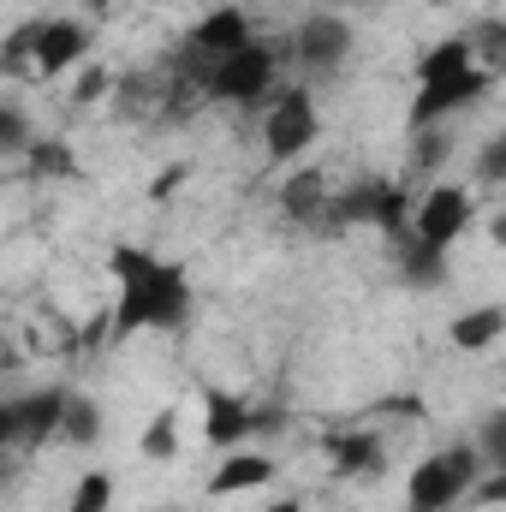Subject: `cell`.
Wrapping results in <instances>:
<instances>
[{
  "label": "cell",
  "instance_id": "cell-6",
  "mask_svg": "<svg viewBox=\"0 0 506 512\" xmlns=\"http://www.w3.org/2000/svg\"><path fill=\"white\" fill-rule=\"evenodd\" d=\"M66 399H72V387H36V393L0 399V447L6 453H42L48 441H60Z\"/></svg>",
  "mask_w": 506,
  "mask_h": 512
},
{
  "label": "cell",
  "instance_id": "cell-36",
  "mask_svg": "<svg viewBox=\"0 0 506 512\" xmlns=\"http://www.w3.org/2000/svg\"><path fill=\"white\" fill-rule=\"evenodd\" d=\"M161 512H173V507H161Z\"/></svg>",
  "mask_w": 506,
  "mask_h": 512
},
{
  "label": "cell",
  "instance_id": "cell-27",
  "mask_svg": "<svg viewBox=\"0 0 506 512\" xmlns=\"http://www.w3.org/2000/svg\"><path fill=\"white\" fill-rule=\"evenodd\" d=\"M108 507H114V471H84V477L72 483L66 512H108Z\"/></svg>",
  "mask_w": 506,
  "mask_h": 512
},
{
  "label": "cell",
  "instance_id": "cell-11",
  "mask_svg": "<svg viewBox=\"0 0 506 512\" xmlns=\"http://www.w3.org/2000/svg\"><path fill=\"white\" fill-rule=\"evenodd\" d=\"M203 441L215 453H239L256 441V399L233 387H203Z\"/></svg>",
  "mask_w": 506,
  "mask_h": 512
},
{
  "label": "cell",
  "instance_id": "cell-12",
  "mask_svg": "<svg viewBox=\"0 0 506 512\" xmlns=\"http://www.w3.org/2000/svg\"><path fill=\"white\" fill-rule=\"evenodd\" d=\"M191 48H203L209 60H227V54H239V48H251L256 42V18L239 6V0H221V6H209L197 24H191V36H185Z\"/></svg>",
  "mask_w": 506,
  "mask_h": 512
},
{
  "label": "cell",
  "instance_id": "cell-19",
  "mask_svg": "<svg viewBox=\"0 0 506 512\" xmlns=\"http://www.w3.org/2000/svg\"><path fill=\"white\" fill-rule=\"evenodd\" d=\"M24 173L30 179H78L84 167H78V149L66 137H36L30 155H24Z\"/></svg>",
  "mask_w": 506,
  "mask_h": 512
},
{
  "label": "cell",
  "instance_id": "cell-13",
  "mask_svg": "<svg viewBox=\"0 0 506 512\" xmlns=\"http://www.w3.org/2000/svg\"><path fill=\"white\" fill-rule=\"evenodd\" d=\"M322 447H328V471L346 477V483H352V477H381V471H387V447H381L376 429H334Z\"/></svg>",
  "mask_w": 506,
  "mask_h": 512
},
{
  "label": "cell",
  "instance_id": "cell-31",
  "mask_svg": "<svg viewBox=\"0 0 506 512\" xmlns=\"http://www.w3.org/2000/svg\"><path fill=\"white\" fill-rule=\"evenodd\" d=\"M316 6H328V12H370L381 0H316Z\"/></svg>",
  "mask_w": 506,
  "mask_h": 512
},
{
  "label": "cell",
  "instance_id": "cell-10",
  "mask_svg": "<svg viewBox=\"0 0 506 512\" xmlns=\"http://www.w3.org/2000/svg\"><path fill=\"white\" fill-rule=\"evenodd\" d=\"M465 227H471V191H465V185H429V191L417 197V215H411V233H417V239L453 251V245L465 239Z\"/></svg>",
  "mask_w": 506,
  "mask_h": 512
},
{
  "label": "cell",
  "instance_id": "cell-2",
  "mask_svg": "<svg viewBox=\"0 0 506 512\" xmlns=\"http://www.w3.org/2000/svg\"><path fill=\"white\" fill-rule=\"evenodd\" d=\"M483 477H489L483 447H477V441H453V447L429 453L423 465H411V477H405V512H447V507H459Z\"/></svg>",
  "mask_w": 506,
  "mask_h": 512
},
{
  "label": "cell",
  "instance_id": "cell-30",
  "mask_svg": "<svg viewBox=\"0 0 506 512\" xmlns=\"http://www.w3.org/2000/svg\"><path fill=\"white\" fill-rule=\"evenodd\" d=\"M471 495H477V507H506V471H489Z\"/></svg>",
  "mask_w": 506,
  "mask_h": 512
},
{
  "label": "cell",
  "instance_id": "cell-1",
  "mask_svg": "<svg viewBox=\"0 0 506 512\" xmlns=\"http://www.w3.org/2000/svg\"><path fill=\"white\" fill-rule=\"evenodd\" d=\"M114 268V340H137V334H179L191 328V268L173 256H155L143 245H114L108 251Z\"/></svg>",
  "mask_w": 506,
  "mask_h": 512
},
{
  "label": "cell",
  "instance_id": "cell-7",
  "mask_svg": "<svg viewBox=\"0 0 506 512\" xmlns=\"http://www.w3.org/2000/svg\"><path fill=\"white\" fill-rule=\"evenodd\" d=\"M489 96H495V78H489L483 66H459V72H447V78H429V84L411 90L405 131L447 126L453 114H465V108H477V102H489Z\"/></svg>",
  "mask_w": 506,
  "mask_h": 512
},
{
  "label": "cell",
  "instance_id": "cell-33",
  "mask_svg": "<svg viewBox=\"0 0 506 512\" xmlns=\"http://www.w3.org/2000/svg\"><path fill=\"white\" fill-rule=\"evenodd\" d=\"M387 411H399V417H417V405H411V393H393V399H387Z\"/></svg>",
  "mask_w": 506,
  "mask_h": 512
},
{
  "label": "cell",
  "instance_id": "cell-23",
  "mask_svg": "<svg viewBox=\"0 0 506 512\" xmlns=\"http://www.w3.org/2000/svg\"><path fill=\"white\" fill-rule=\"evenodd\" d=\"M161 78H167L161 66H155V72H131V78H120V90H114V114H120V120H143V114L161 102Z\"/></svg>",
  "mask_w": 506,
  "mask_h": 512
},
{
  "label": "cell",
  "instance_id": "cell-24",
  "mask_svg": "<svg viewBox=\"0 0 506 512\" xmlns=\"http://www.w3.org/2000/svg\"><path fill=\"white\" fill-rule=\"evenodd\" d=\"M30 143H36L30 108H24L18 96H6V102H0V155H6V161H24V155H30Z\"/></svg>",
  "mask_w": 506,
  "mask_h": 512
},
{
  "label": "cell",
  "instance_id": "cell-4",
  "mask_svg": "<svg viewBox=\"0 0 506 512\" xmlns=\"http://www.w3.org/2000/svg\"><path fill=\"white\" fill-rule=\"evenodd\" d=\"M352 48H358V24H352V12H328V6H316L310 18H298V30L286 36V60L304 72V78H334L346 60H352Z\"/></svg>",
  "mask_w": 506,
  "mask_h": 512
},
{
  "label": "cell",
  "instance_id": "cell-16",
  "mask_svg": "<svg viewBox=\"0 0 506 512\" xmlns=\"http://www.w3.org/2000/svg\"><path fill=\"white\" fill-rule=\"evenodd\" d=\"M280 209H286V221H298V227H328L334 191H328V179L310 167V173H292V179H286V191H280Z\"/></svg>",
  "mask_w": 506,
  "mask_h": 512
},
{
  "label": "cell",
  "instance_id": "cell-34",
  "mask_svg": "<svg viewBox=\"0 0 506 512\" xmlns=\"http://www.w3.org/2000/svg\"><path fill=\"white\" fill-rule=\"evenodd\" d=\"M268 512H304V501H292V495H286V501H274Z\"/></svg>",
  "mask_w": 506,
  "mask_h": 512
},
{
  "label": "cell",
  "instance_id": "cell-14",
  "mask_svg": "<svg viewBox=\"0 0 506 512\" xmlns=\"http://www.w3.org/2000/svg\"><path fill=\"white\" fill-rule=\"evenodd\" d=\"M268 483H274V459L256 453V447H239V453H227V459L215 465L209 501H233V495H251V489H268Z\"/></svg>",
  "mask_w": 506,
  "mask_h": 512
},
{
  "label": "cell",
  "instance_id": "cell-28",
  "mask_svg": "<svg viewBox=\"0 0 506 512\" xmlns=\"http://www.w3.org/2000/svg\"><path fill=\"white\" fill-rule=\"evenodd\" d=\"M0 72L12 78V84H24V78H36V54H30V18L0 42Z\"/></svg>",
  "mask_w": 506,
  "mask_h": 512
},
{
  "label": "cell",
  "instance_id": "cell-21",
  "mask_svg": "<svg viewBox=\"0 0 506 512\" xmlns=\"http://www.w3.org/2000/svg\"><path fill=\"white\" fill-rule=\"evenodd\" d=\"M465 42H471L477 66L501 84V78H506V18H477V24L465 30Z\"/></svg>",
  "mask_w": 506,
  "mask_h": 512
},
{
  "label": "cell",
  "instance_id": "cell-22",
  "mask_svg": "<svg viewBox=\"0 0 506 512\" xmlns=\"http://www.w3.org/2000/svg\"><path fill=\"white\" fill-rule=\"evenodd\" d=\"M137 453H143L149 465H167V459L179 453V405H161V411L143 423V435H137Z\"/></svg>",
  "mask_w": 506,
  "mask_h": 512
},
{
  "label": "cell",
  "instance_id": "cell-18",
  "mask_svg": "<svg viewBox=\"0 0 506 512\" xmlns=\"http://www.w3.org/2000/svg\"><path fill=\"white\" fill-rule=\"evenodd\" d=\"M102 435H108L102 405H96L90 393H78V387H72V399H66V423H60V447L90 453V447H102Z\"/></svg>",
  "mask_w": 506,
  "mask_h": 512
},
{
  "label": "cell",
  "instance_id": "cell-32",
  "mask_svg": "<svg viewBox=\"0 0 506 512\" xmlns=\"http://www.w3.org/2000/svg\"><path fill=\"white\" fill-rule=\"evenodd\" d=\"M489 239L506 251V209H495V215H489Z\"/></svg>",
  "mask_w": 506,
  "mask_h": 512
},
{
  "label": "cell",
  "instance_id": "cell-29",
  "mask_svg": "<svg viewBox=\"0 0 506 512\" xmlns=\"http://www.w3.org/2000/svg\"><path fill=\"white\" fill-rule=\"evenodd\" d=\"M471 441L483 447L489 471H506V405H495V411H483V423H477V435H471Z\"/></svg>",
  "mask_w": 506,
  "mask_h": 512
},
{
  "label": "cell",
  "instance_id": "cell-26",
  "mask_svg": "<svg viewBox=\"0 0 506 512\" xmlns=\"http://www.w3.org/2000/svg\"><path fill=\"white\" fill-rule=\"evenodd\" d=\"M471 173H477V185L506 191V126H495L483 143H477V161H471Z\"/></svg>",
  "mask_w": 506,
  "mask_h": 512
},
{
  "label": "cell",
  "instance_id": "cell-9",
  "mask_svg": "<svg viewBox=\"0 0 506 512\" xmlns=\"http://www.w3.org/2000/svg\"><path fill=\"white\" fill-rule=\"evenodd\" d=\"M90 24L78 18H30V54H36V78H66L90 60Z\"/></svg>",
  "mask_w": 506,
  "mask_h": 512
},
{
  "label": "cell",
  "instance_id": "cell-15",
  "mask_svg": "<svg viewBox=\"0 0 506 512\" xmlns=\"http://www.w3.org/2000/svg\"><path fill=\"white\" fill-rule=\"evenodd\" d=\"M393 268H399V280L411 286V292H441L447 286V251L441 245H429V239H417V233H405L399 245H393Z\"/></svg>",
  "mask_w": 506,
  "mask_h": 512
},
{
  "label": "cell",
  "instance_id": "cell-17",
  "mask_svg": "<svg viewBox=\"0 0 506 512\" xmlns=\"http://www.w3.org/2000/svg\"><path fill=\"white\" fill-rule=\"evenodd\" d=\"M501 334H506V304H477V310L453 316V328H447L453 352H489Z\"/></svg>",
  "mask_w": 506,
  "mask_h": 512
},
{
  "label": "cell",
  "instance_id": "cell-25",
  "mask_svg": "<svg viewBox=\"0 0 506 512\" xmlns=\"http://www.w3.org/2000/svg\"><path fill=\"white\" fill-rule=\"evenodd\" d=\"M114 90H120V72L114 66H78V78H72V108H96V102H114Z\"/></svg>",
  "mask_w": 506,
  "mask_h": 512
},
{
  "label": "cell",
  "instance_id": "cell-20",
  "mask_svg": "<svg viewBox=\"0 0 506 512\" xmlns=\"http://www.w3.org/2000/svg\"><path fill=\"white\" fill-rule=\"evenodd\" d=\"M405 137H411V143H405V167H411V179H429V173L447 167V155H453V131L447 126L405 131Z\"/></svg>",
  "mask_w": 506,
  "mask_h": 512
},
{
  "label": "cell",
  "instance_id": "cell-5",
  "mask_svg": "<svg viewBox=\"0 0 506 512\" xmlns=\"http://www.w3.org/2000/svg\"><path fill=\"white\" fill-rule=\"evenodd\" d=\"M274 84H280V48L274 42H251V48L215 60L203 96L209 102H227V108H256V102H274L280 96Z\"/></svg>",
  "mask_w": 506,
  "mask_h": 512
},
{
  "label": "cell",
  "instance_id": "cell-3",
  "mask_svg": "<svg viewBox=\"0 0 506 512\" xmlns=\"http://www.w3.org/2000/svg\"><path fill=\"white\" fill-rule=\"evenodd\" d=\"M411 215H417V197L399 185V179H381L364 173L352 185L334 191V209H328V227H381L393 245L411 233Z\"/></svg>",
  "mask_w": 506,
  "mask_h": 512
},
{
  "label": "cell",
  "instance_id": "cell-35",
  "mask_svg": "<svg viewBox=\"0 0 506 512\" xmlns=\"http://www.w3.org/2000/svg\"><path fill=\"white\" fill-rule=\"evenodd\" d=\"M429 6H447V0H429Z\"/></svg>",
  "mask_w": 506,
  "mask_h": 512
},
{
  "label": "cell",
  "instance_id": "cell-8",
  "mask_svg": "<svg viewBox=\"0 0 506 512\" xmlns=\"http://www.w3.org/2000/svg\"><path fill=\"white\" fill-rule=\"evenodd\" d=\"M316 137H322L316 96L304 84H286L268 102V114H262V149H268V161H298L304 149H316Z\"/></svg>",
  "mask_w": 506,
  "mask_h": 512
}]
</instances>
